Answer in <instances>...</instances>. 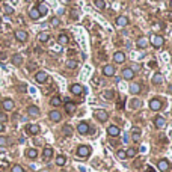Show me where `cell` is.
<instances>
[{"label": "cell", "instance_id": "7dc6e473", "mask_svg": "<svg viewBox=\"0 0 172 172\" xmlns=\"http://www.w3.org/2000/svg\"><path fill=\"white\" fill-rule=\"evenodd\" d=\"M5 59H6V55L5 53H0V62H3Z\"/></svg>", "mask_w": 172, "mask_h": 172}, {"label": "cell", "instance_id": "3957f363", "mask_svg": "<svg viewBox=\"0 0 172 172\" xmlns=\"http://www.w3.org/2000/svg\"><path fill=\"white\" fill-rule=\"evenodd\" d=\"M94 116L100 121V122H106V121L109 119V113H107L106 110H95Z\"/></svg>", "mask_w": 172, "mask_h": 172}, {"label": "cell", "instance_id": "f6af8a7d", "mask_svg": "<svg viewBox=\"0 0 172 172\" xmlns=\"http://www.w3.org/2000/svg\"><path fill=\"white\" fill-rule=\"evenodd\" d=\"M71 17L72 18H79V11L77 9H71Z\"/></svg>", "mask_w": 172, "mask_h": 172}, {"label": "cell", "instance_id": "9c48e42d", "mask_svg": "<svg viewBox=\"0 0 172 172\" xmlns=\"http://www.w3.org/2000/svg\"><path fill=\"white\" fill-rule=\"evenodd\" d=\"M47 79H48V76H47V72H45V71H38V72H36V76H35V80H36L38 83H45Z\"/></svg>", "mask_w": 172, "mask_h": 172}, {"label": "cell", "instance_id": "6da1fadb", "mask_svg": "<svg viewBox=\"0 0 172 172\" xmlns=\"http://www.w3.org/2000/svg\"><path fill=\"white\" fill-rule=\"evenodd\" d=\"M89 154H91V148H89V146H86V145H80L79 148H77V157H80V159H86Z\"/></svg>", "mask_w": 172, "mask_h": 172}, {"label": "cell", "instance_id": "7c38bea8", "mask_svg": "<svg viewBox=\"0 0 172 172\" xmlns=\"http://www.w3.org/2000/svg\"><path fill=\"white\" fill-rule=\"evenodd\" d=\"M103 74H104L106 77H113V76H115V66H113V65H106V66L103 68Z\"/></svg>", "mask_w": 172, "mask_h": 172}, {"label": "cell", "instance_id": "d6a6232c", "mask_svg": "<svg viewBox=\"0 0 172 172\" xmlns=\"http://www.w3.org/2000/svg\"><path fill=\"white\" fill-rule=\"evenodd\" d=\"M137 45H139L140 48H145L146 45H148V39H146V38H139V39H137Z\"/></svg>", "mask_w": 172, "mask_h": 172}, {"label": "cell", "instance_id": "5bb4252c", "mask_svg": "<svg viewBox=\"0 0 172 172\" xmlns=\"http://www.w3.org/2000/svg\"><path fill=\"white\" fill-rule=\"evenodd\" d=\"M83 86L82 85H79V83H74V85H71V92L74 94V95H80V94H83Z\"/></svg>", "mask_w": 172, "mask_h": 172}, {"label": "cell", "instance_id": "277c9868", "mask_svg": "<svg viewBox=\"0 0 172 172\" xmlns=\"http://www.w3.org/2000/svg\"><path fill=\"white\" fill-rule=\"evenodd\" d=\"M26 131H27V134H30V136H36V134L41 131V128H39L38 124H29V125H26Z\"/></svg>", "mask_w": 172, "mask_h": 172}, {"label": "cell", "instance_id": "ab89813d", "mask_svg": "<svg viewBox=\"0 0 172 172\" xmlns=\"http://www.w3.org/2000/svg\"><path fill=\"white\" fill-rule=\"evenodd\" d=\"M11 172H24V169H23L20 165H14V166L11 168Z\"/></svg>", "mask_w": 172, "mask_h": 172}, {"label": "cell", "instance_id": "44dd1931", "mask_svg": "<svg viewBox=\"0 0 172 172\" xmlns=\"http://www.w3.org/2000/svg\"><path fill=\"white\" fill-rule=\"evenodd\" d=\"M58 41H59V44H61V45H66V44L69 42V38H68V35H66V33H59Z\"/></svg>", "mask_w": 172, "mask_h": 172}, {"label": "cell", "instance_id": "d590c367", "mask_svg": "<svg viewBox=\"0 0 172 172\" xmlns=\"http://www.w3.org/2000/svg\"><path fill=\"white\" fill-rule=\"evenodd\" d=\"M62 131H63V134H65V136H68V137L72 134V128H71V125H65V127L62 128Z\"/></svg>", "mask_w": 172, "mask_h": 172}, {"label": "cell", "instance_id": "f546056e", "mask_svg": "<svg viewBox=\"0 0 172 172\" xmlns=\"http://www.w3.org/2000/svg\"><path fill=\"white\" fill-rule=\"evenodd\" d=\"M29 17H30L32 20H38L41 15H39V12H38V9H36V8H32V9L29 11Z\"/></svg>", "mask_w": 172, "mask_h": 172}, {"label": "cell", "instance_id": "f907efd6", "mask_svg": "<svg viewBox=\"0 0 172 172\" xmlns=\"http://www.w3.org/2000/svg\"><path fill=\"white\" fill-rule=\"evenodd\" d=\"M5 130V127H3V124H2V122H0V133H2Z\"/></svg>", "mask_w": 172, "mask_h": 172}, {"label": "cell", "instance_id": "cb8c5ba5", "mask_svg": "<svg viewBox=\"0 0 172 172\" xmlns=\"http://www.w3.org/2000/svg\"><path fill=\"white\" fill-rule=\"evenodd\" d=\"M131 139H133V142H139V139H140V130L139 128L131 130Z\"/></svg>", "mask_w": 172, "mask_h": 172}, {"label": "cell", "instance_id": "b9f144b4", "mask_svg": "<svg viewBox=\"0 0 172 172\" xmlns=\"http://www.w3.org/2000/svg\"><path fill=\"white\" fill-rule=\"evenodd\" d=\"M3 9H5V14H8V15L14 14V8H11V6H8V5H3Z\"/></svg>", "mask_w": 172, "mask_h": 172}, {"label": "cell", "instance_id": "83f0119b", "mask_svg": "<svg viewBox=\"0 0 172 172\" xmlns=\"http://www.w3.org/2000/svg\"><path fill=\"white\" fill-rule=\"evenodd\" d=\"M48 39H50V35H48L47 32H41V33L38 35V41H39V42H47Z\"/></svg>", "mask_w": 172, "mask_h": 172}, {"label": "cell", "instance_id": "ac0fdd59", "mask_svg": "<svg viewBox=\"0 0 172 172\" xmlns=\"http://www.w3.org/2000/svg\"><path fill=\"white\" fill-rule=\"evenodd\" d=\"M79 133L80 134H88L89 133V125H88V122H80L79 127H77Z\"/></svg>", "mask_w": 172, "mask_h": 172}, {"label": "cell", "instance_id": "7a4b0ae2", "mask_svg": "<svg viewBox=\"0 0 172 172\" xmlns=\"http://www.w3.org/2000/svg\"><path fill=\"white\" fill-rule=\"evenodd\" d=\"M14 107H15V103L11 100V98H5L2 101V109L5 112H11V110H14Z\"/></svg>", "mask_w": 172, "mask_h": 172}, {"label": "cell", "instance_id": "4dcf8cb0", "mask_svg": "<svg viewBox=\"0 0 172 172\" xmlns=\"http://www.w3.org/2000/svg\"><path fill=\"white\" fill-rule=\"evenodd\" d=\"M12 63H14L15 66H20V65L23 63V58H21L20 55H14V56H12Z\"/></svg>", "mask_w": 172, "mask_h": 172}, {"label": "cell", "instance_id": "9a60e30c", "mask_svg": "<svg viewBox=\"0 0 172 172\" xmlns=\"http://www.w3.org/2000/svg\"><path fill=\"white\" fill-rule=\"evenodd\" d=\"M116 26H119V27H124V26H127L128 24V18L127 17H124V15H119L118 18H116Z\"/></svg>", "mask_w": 172, "mask_h": 172}, {"label": "cell", "instance_id": "1f68e13d", "mask_svg": "<svg viewBox=\"0 0 172 172\" xmlns=\"http://www.w3.org/2000/svg\"><path fill=\"white\" fill-rule=\"evenodd\" d=\"M140 89H142V88H140V85H139V83H131V85H130V91H131V94H134V95H136V94H139V92H140Z\"/></svg>", "mask_w": 172, "mask_h": 172}, {"label": "cell", "instance_id": "30bf717a", "mask_svg": "<svg viewBox=\"0 0 172 172\" xmlns=\"http://www.w3.org/2000/svg\"><path fill=\"white\" fill-rule=\"evenodd\" d=\"M107 133H109L110 137H118V136L121 134V130H119V127H116V125H109Z\"/></svg>", "mask_w": 172, "mask_h": 172}, {"label": "cell", "instance_id": "e575fe53", "mask_svg": "<svg viewBox=\"0 0 172 172\" xmlns=\"http://www.w3.org/2000/svg\"><path fill=\"white\" fill-rule=\"evenodd\" d=\"M65 163H66V159H65L63 156H58V157H56V165H58V166H63Z\"/></svg>", "mask_w": 172, "mask_h": 172}, {"label": "cell", "instance_id": "11a10c76", "mask_svg": "<svg viewBox=\"0 0 172 172\" xmlns=\"http://www.w3.org/2000/svg\"><path fill=\"white\" fill-rule=\"evenodd\" d=\"M41 172H50V171H48V169H44V171H41Z\"/></svg>", "mask_w": 172, "mask_h": 172}, {"label": "cell", "instance_id": "74e56055", "mask_svg": "<svg viewBox=\"0 0 172 172\" xmlns=\"http://www.w3.org/2000/svg\"><path fill=\"white\" fill-rule=\"evenodd\" d=\"M130 106H131V109H137V107H140V101L137 100V98H134V100H131Z\"/></svg>", "mask_w": 172, "mask_h": 172}, {"label": "cell", "instance_id": "9f6ffc18", "mask_svg": "<svg viewBox=\"0 0 172 172\" xmlns=\"http://www.w3.org/2000/svg\"><path fill=\"white\" fill-rule=\"evenodd\" d=\"M171 8H172V2H171Z\"/></svg>", "mask_w": 172, "mask_h": 172}, {"label": "cell", "instance_id": "2e32d148", "mask_svg": "<svg viewBox=\"0 0 172 172\" xmlns=\"http://www.w3.org/2000/svg\"><path fill=\"white\" fill-rule=\"evenodd\" d=\"M42 156H44V160H50L53 157V148L52 146H45L44 151H42Z\"/></svg>", "mask_w": 172, "mask_h": 172}, {"label": "cell", "instance_id": "ee69618b", "mask_svg": "<svg viewBox=\"0 0 172 172\" xmlns=\"http://www.w3.org/2000/svg\"><path fill=\"white\" fill-rule=\"evenodd\" d=\"M50 23H52V26H58V24H59V18H58V17H53V18L50 20Z\"/></svg>", "mask_w": 172, "mask_h": 172}, {"label": "cell", "instance_id": "4fadbf2b", "mask_svg": "<svg viewBox=\"0 0 172 172\" xmlns=\"http://www.w3.org/2000/svg\"><path fill=\"white\" fill-rule=\"evenodd\" d=\"M48 118H50L53 122H59V121L62 119V115H61L59 110H52L50 113H48Z\"/></svg>", "mask_w": 172, "mask_h": 172}, {"label": "cell", "instance_id": "8fae6325", "mask_svg": "<svg viewBox=\"0 0 172 172\" xmlns=\"http://www.w3.org/2000/svg\"><path fill=\"white\" fill-rule=\"evenodd\" d=\"M157 168H159V171H162V172H168L169 171V168H171V165H169V162L168 160H159V163H157Z\"/></svg>", "mask_w": 172, "mask_h": 172}, {"label": "cell", "instance_id": "d4e9b609", "mask_svg": "<svg viewBox=\"0 0 172 172\" xmlns=\"http://www.w3.org/2000/svg\"><path fill=\"white\" fill-rule=\"evenodd\" d=\"M153 83H154V85H160V83H163V76L160 74V72H156V74L153 76Z\"/></svg>", "mask_w": 172, "mask_h": 172}, {"label": "cell", "instance_id": "d6986e66", "mask_svg": "<svg viewBox=\"0 0 172 172\" xmlns=\"http://www.w3.org/2000/svg\"><path fill=\"white\" fill-rule=\"evenodd\" d=\"M154 124H156L157 128H163V127L166 125V121H165L163 116H156V118H154Z\"/></svg>", "mask_w": 172, "mask_h": 172}, {"label": "cell", "instance_id": "603a6c76", "mask_svg": "<svg viewBox=\"0 0 172 172\" xmlns=\"http://www.w3.org/2000/svg\"><path fill=\"white\" fill-rule=\"evenodd\" d=\"M27 113H29L30 116H38V115H39V109H38L36 106H29V107H27Z\"/></svg>", "mask_w": 172, "mask_h": 172}, {"label": "cell", "instance_id": "8992f818", "mask_svg": "<svg viewBox=\"0 0 172 172\" xmlns=\"http://www.w3.org/2000/svg\"><path fill=\"white\" fill-rule=\"evenodd\" d=\"M122 79L133 80V79H134V71H133L131 68H124V69H122Z\"/></svg>", "mask_w": 172, "mask_h": 172}, {"label": "cell", "instance_id": "f35d334b", "mask_svg": "<svg viewBox=\"0 0 172 172\" xmlns=\"http://www.w3.org/2000/svg\"><path fill=\"white\" fill-rule=\"evenodd\" d=\"M116 156H118V159H121V160L127 159V154H125V151H124V150H119V151L116 153Z\"/></svg>", "mask_w": 172, "mask_h": 172}, {"label": "cell", "instance_id": "ffe728a7", "mask_svg": "<svg viewBox=\"0 0 172 172\" xmlns=\"http://www.w3.org/2000/svg\"><path fill=\"white\" fill-rule=\"evenodd\" d=\"M113 59H115L116 63H122V62L125 61V55L122 53V52H116V53L113 55Z\"/></svg>", "mask_w": 172, "mask_h": 172}, {"label": "cell", "instance_id": "f1b7e54d", "mask_svg": "<svg viewBox=\"0 0 172 172\" xmlns=\"http://www.w3.org/2000/svg\"><path fill=\"white\" fill-rule=\"evenodd\" d=\"M77 61H74V59H68L66 61V63H65V66L66 68H69V69H74V68H77Z\"/></svg>", "mask_w": 172, "mask_h": 172}, {"label": "cell", "instance_id": "f5cc1de1", "mask_svg": "<svg viewBox=\"0 0 172 172\" xmlns=\"http://www.w3.org/2000/svg\"><path fill=\"white\" fill-rule=\"evenodd\" d=\"M168 17H169V20L172 21V12H169V14H168Z\"/></svg>", "mask_w": 172, "mask_h": 172}, {"label": "cell", "instance_id": "ba28073f", "mask_svg": "<svg viewBox=\"0 0 172 172\" xmlns=\"http://www.w3.org/2000/svg\"><path fill=\"white\" fill-rule=\"evenodd\" d=\"M151 42H153V45H154L156 48H160V47L165 44V39H163V36H160V35H154L153 39H151Z\"/></svg>", "mask_w": 172, "mask_h": 172}, {"label": "cell", "instance_id": "e0dca14e", "mask_svg": "<svg viewBox=\"0 0 172 172\" xmlns=\"http://www.w3.org/2000/svg\"><path fill=\"white\" fill-rule=\"evenodd\" d=\"M65 110L68 115H72L76 112V103H72V101H66L65 103Z\"/></svg>", "mask_w": 172, "mask_h": 172}, {"label": "cell", "instance_id": "c3c4849f", "mask_svg": "<svg viewBox=\"0 0 172 172\" xmlns=\"http://www.w3.org/2000/svg\"><path fill=\"white\" fill-rule=\"evenodd\" d=\"M94 83H95V85H100V80H98V77H97V76L94 77Z\"/></svg>", "mask_w": 172, "mask_h": 172}, {"label": "cell", "instance_id": "db71d44e", "mask_svg": "<svg viewBox=\"0 0 172 172\" xmlns=\"http://www.w3.org/2000/svg\"><path fill=\"white\" fill-rule=\"evenodd\" d=\"M168 91H169V92H172V85L169 86V89H168Z\"/></svg>", "mask_w": 172, "mask_h": 172}, {"label": "cell", "instance_id": "681fc988", "mask_svg": "<svg viewBox=\"0 0 172 172\" xmlns=\"http://www.w3.org/2000/svg\"><path fill=\"white\" fill-rule=\"evenodd\" d=\"M36 66V63H29V69H33Z\"/></svg>", "mask_w": 172, "mask_h": 172}, {"label": "cell", "instance_id": "60d3db41", "mask_svg": "<svg viewBox=\"0 0 172 172\" xmlns=\"http://www.w3.org/2000/svg\"><path fill=\"white\" fill-rule=\"evenodd\" d=\"M8 143H9L8 137H5V136H0V146H6Z\"/></svg>", "mask_w": 172, "mask_h": 172}, {"label": "cell", "instance_id": "7bdbcfd3", "mask_svg": "<svg viewBox=\"0 0 172 172\" xmlns=\"http://www.w3.org/2000/svg\"><path fill=\"white\" fill-rule=\"evenodd\" d=\"M125 154H127V157H134V156H136V150H134V148H128V150L125 151Z\"/></svg>", "mask_w": 172, "mask_h": 172}, {"label": "cell", "instance_id": "7402d4cb", "mask_svg": "<svg viewBox=\"0 0 172 172\" xmlns=\"http://www.w3.org/2000/svg\"><path fill=\"white\" fill-rule=\"evenodd\" d=\"M36 9H38L39 15H47V12H48V8H47V5H44V3H38Z\"/></svg>", "mask_w": 172, "mask_h": 172}, {"label": "cell", "instance_id": "52a82bcc", "mask_svg": "<svg viewBox=\"0 0 172 172\" xmlns=\"http://www.w3.org/2000/svg\"><path fill=\"white\" fill-rule=\"evenodd\" d=\"M15 38H17V41H20V42H26L27 38H29V35H27L26 30H17V32H15Z\"/></svg>", "mask_w": 172, "mask_h": 172}, {"label": "cell", "instance_id": "484cf974", "mask_svg": "<svg viewBox=\"0 0 172 172\" xmlns=\"http://www.w3.org/2000/svg\"><path fill=\"white\" fill-rule=\"evenodd\" d=\"M26 156H27L29 159H32V160H33V159H36V157H38V151H36L35 148H29V150L26 151Z\"/></svg>", "mask_w": 172, "mask_h": 172}, {"label": "cell", "instance_id": "4316f807", "mask_svg": "<svg viewBox=\"0 0 172 172\" xmlns=\"http://www.w3.org/2000/svg\"><path fill=\"white\" fill-rule=\"evenodd\" d=\"M94 5L100 9V11H104V9H106V2H104V0H94Z\"/></svg>", "mask_w": 172, "mask_h": 172}, {"label": "cell", "instance_id": "bcb514c9", "mask_svg": "<svg viewBox=\"0 0 172 172\" xmlns=\"http://www.w3.org/2000/svg\"><path fill=\"white\" fill-rule=\"evenodd\" d=\"M5 121H8V116L5 113H0V122H5Z\"/></svg>", "mask_w": 172, "mask_h": 172}, {"label": "cell", "instance_id": "5b68a950", "mask_svg": "<svg viewBox=\"0 0 172 172\" xmlns=\"http://www.w3.org/2000/svg\"><path fill=\"white\" fill-rule=\"evenodd\" d=\"M162 107H163V104H162V101L159 100V98H153V100L150 101V109H151V110L157 112V110H160Z\"/></svg>", "mask_w": 172, "mask_h": 172}, {"label": "cell", "instance_id": "8d00e7d4", "mask_svg": "<svg viewBox=\"0 0 172 172\" xmlns=\"http://www.w3.org/2000/svg\"><path fill=\"white\" fill-rule=\"evenodd\" d=\"M113 97H115V91H106L104 92V98H106V100H112Z\"/></svg>", "mask_w": 172, "mask_h": 172}, {"label": "cell", "instance_id": "836d02e7", "mask_svg": "<svg viewBox=\"0 0 172 172\" xmlns=\"http://www.w3.org/2000/svg\"><path fill=\"white\" fill-rule=\"evenodd\" d=\"M50 104H52L53 107H58V106H61V98H59V97H53L52 100H50Z\"/></svg>", "mask_w": 172, "mask_h": 172}, {"label": "cell", "instance_id": "816d5d0a", "mask_svg": "<svg viewBox=\"0 0 172 172\" xmlns=\"http://www.w3.org/2000/svg\"><path fill=\"white\" fill-rule=\"evenodd\" d=\"M61 2H62V3H69L71 0H61Z\"/></svg>", "mask_w": 172, "mask_h": 172}]
</instances>
